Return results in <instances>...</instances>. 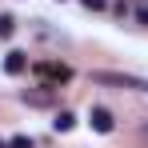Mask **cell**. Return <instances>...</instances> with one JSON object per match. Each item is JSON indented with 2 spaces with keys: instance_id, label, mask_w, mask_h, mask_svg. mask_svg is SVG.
<instances>
[{
  "instance_id": "cell-1",
  "label": "cell",
  "mask_w": 148,
  "mask_h": 148,
  "mask_svg": "<svg viewBox=\"0 0 148 148\" xmlns=\"http://www.w3.org/2000/svg\"><path fill=\"white\" fill-rule=\"evenodd\" d=\"M92 84H108V88H132V92H148L144 76H124V72H92Z\"/></svg>"
},
{
  "instance_id": "cell-2",
  "label": "cell",
  "mask_w": 148,
  "mask_h": 148,
  "mask_svg": "<svg viewBox=\"0 0 148 148\" xmlns=\"http://www.w3.org/2000/svg\"><path fill=\"white\" fill-rule=\"evenodd\" d=\"M88 120H92V128H96V132H104V136H108V132L116 128V120H112V112H108L104 104H96V108L88 112Z\"/></svg>"
},
{
  "instance_id": "cell-3",
  "label": "cell",
  "mask_w": 148,
  "mask_h": 148,
  "mask_svg": "<svg viewBox=\"0 0 148 148\" xmlns=\"http://www.w3.org/2000/svg\"><path fill=\"white\" fill-rule=\"evenodd\" d=\"M4 72H8V76H24L28 72V52H16V48H12L8 56H4Z\"/></svg>"
},
{
  "instance_id": "cell-4",
  "label": "cell",
  "mask_w": 148,
  "mask_h": 148,
  "mask_svg": "<svg viewBox=\"0 0 148 148\" xmlns=\"http://www.w3.org/2000/svg\"><path fill=\"white\" fill-rule=\"evenodd\" d=\"M40 72L48 76V80H56V84L72 80V68H68V64H56V60H48V64H40Z\"/></svg>"
},
{
  "instance_id": "cell-5",
  "label": "cell",
  "mask_w": 148,
  "mask_h": 148,
  "mask_svg": "<svg viewBox=\"0 0 148 148\" xmlns=\"http://www.w3.org/2000/svg\"><path fill=\"white\" fill-rule=\"evenodd\" d=\"M52 128H56V132H72V128H76V116H72V112H56Z\"/></svg>"
},
{
  "instance_id": "cell-6",
  "label": "cell",
  "mask_w": 148,
  "mask_h": 148,
  "mask_svg": "<svg viewBox=\"0 0 148 148\" xmlns=\"http://www.w3.org/2000/svg\"><path fill=\"white\" fill-rule=\"evenodd\" d=\"M12 32H16V20H12V16L4 12V16H0V40H8Z\"/></svg>"
},
{
  "instance_id": "cell-7",
  "label": "cell",
  "mask_w": 148,
  "mask_h": 148,
  "mask_svg": "<svg viewBox=\"0 0 148 148\" xmlns=\"http://www.w3.org/2000/svg\"><path fill=\"white\" fill-rule=\"evenodd\" d=\"M132 16H136V24H144V28H148V4H144V0L132 8Z\"/></svg>"
},
{
  "instance_id": "cell-8",
  "label": "cell",
  "mask_w": 148,
  "mask_h": 148,
  "mask_svg": "<svg viewBox=\"0 0 148 148\" xmlns=\"http://www.w3.org/2000/svg\"><path fill=\"white\" fill-rule=\"evenodd\" d=\"M24 104H36L40 108V104H48V92H24Z\"/></svg>"
},
{
  "instance_id": "cell-9",
  "label": "cell",
  "mask_w": 148,
  "mask_h": 148,
  "mask_svg": "<svg viewBox=\"0 0 148 148\" xmlns=\"http://www.w3.org/2000/svg\"><path fill=\"white\" fill-rule=\"evenodd\" d=\"M80 4H84L88 12H104V8H108V0H80Z\"/></svg>"
},
{
  "instance_id": "cell-10",
  "label": "cell",
  "mask_w": 148,
  "mask_h": 148,
  "mask_svg": "<svg viewBox=\"0 0 148 148\" xmlns=\"http://www.w3.org/2000/svg\"><path fill=\"white\" fill-rule=\"evenodd\" d=\"M8 148H32V136H12Z\"/></svg>"
},
{
  "instance_id": "cell-11",
  "label": "cell",
  "mask_w": 148,
  "mask_h": 148,
  "mask_svg": "<svg viewBox=\"0 0 148 148\" xmlns=\"http://www.w3.org/2000/svg\"><path fill=\"white\" fill-rule=\"evenodd\" d=\"M0 148H8V140H0Z\"/></svg>"
},
{
  "instance_id": "cell-12",
  "label": "cell",
  "mask_w": 148,
  "mask_h": 148,
  "mask_svg": "<svg viewBox=\"0 0 148 148\" xmlns=\"http://www.w3.org/2000/svg\"><path fill=\"white\" fill-rule=\"evenodd\" d=\"M144 140H148V124H144Z\"/></svg>"
}]
</instances>
